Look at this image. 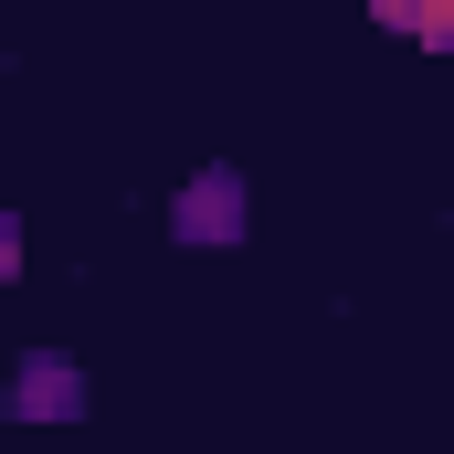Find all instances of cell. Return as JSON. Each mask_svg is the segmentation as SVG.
Listing matches in <instances>:
<instances>
[{"label": "cell", "instance_id": "1", "mask_svg": "<svg viewBox=\"0 0 454 454\" xmlns=\"http://www.w3.org/2000/svg\"><path fill=\"white\" fill-rule=\"evenodd\" d=\"M391 32H423V43H454V0H370Z\"/></svg>", "mask_w": 454, "mask_h": 454}]
</instances>
